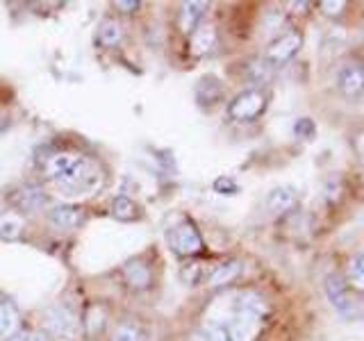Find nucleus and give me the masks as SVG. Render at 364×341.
Instances as JSON below:
<instances>
[{
  "label": "nucleus",
  "instance_id": "20e7f679",
  "mask_svg": "<svg viewBox=\"0 0 364 341\" xmlns=\"http://www.w3.org/2000/svg\"><path fill=\"white\" fill-rule=\"evenodd\" d=\"M166 239H168L171 250L180 257H193V255L203 253V248H205L198 225L191 219H182L178 225L171 227Z\"/></svg>",
  "mask_w": 364,
  "mask_h": 341
},
{
  "label": "nucleus",
  "instance_id": "1a4fd4ad",
  "mask_svg": "<svg viewBox=\"0 0 364 341\" xmlns=\"http://www.w3.org/2000/svg\"><path fill=\"white\" fill-rule=\"evenodd\" d=\"M82 155L80 153H71V151H62V153H55L46 159L43 164V178L50 180V182H57L66 178L71 170H75L80 164H82Z\"/></svg>",
  "mask_w": 364,
  "mask_h": 341
},
{
  "label": "nucleus",
  "instance_id": "0eeeda50",
  "mask_svg": "<svg viewBox=\"0 0 364 341\" xmlns=\"http://www.w3.org/2000/svg\"><path fill=\"white\" fill-rule=\"evenodd\" d=\"M46 328L48 332L62 341H73L80 335V321L77 316L64 305H55L46 312Z\"/></svg>",
  "mask_w": 364,
  "mask_h": 341
},
{
  "label": "nucleus",
  "instance_id": "a878e982",
  "mask_svg": "<svg viewBox=\"0 0 364 341\" xmlns=\"http://www.w3.org/2000/svg\"><path fill=\"white\" fill-rule=\"evenodd\" d=\"M321 193H323V198H326L328 202H337V200L341 198V193H344V187H341V180H339L337 175L326 178V180H323V189H321Z\"/></svg>",
  "mask_w": 364,
  "mask_h": 341
},
{
  "label": "nucleus",
  "instance_id": "4468645a",
  "mask_svg": "<svg viewBox=\"0 0 364 341\" xmlns=\"http://www.w3.org/2000/svg\"><path fill=\"white\" fill-rule=\"evenodd\" d=\"M48 221L62 230H75L85 223V212L75 205H55L48 210Z\"/></svg>",
  "mask_w": 364,
  "mask_h": 341
},
{
  "label": "nucleus",
  "instance_id": "bb28decb",
  "mask_svg": "<svg viewBox=\"0 0 364 341\" xmlns=\"http://www.w3.org/2000/svg\"><path fill=\"white\" fill-rule=\"evenodd\" d=\"M212 189L219 193V196H237V193H239L237 180H232L230 175H219L212 182Z\"/></svg>",
  "mask_w": 364,
  "mask_h": 341
},
{
  "label": "nucleus",
  "instance_id": "c85d7f7f",
  "mask_svg": "<svg viewBox=\"0 0 364 341\" xmlns=\"http://www.w3.org/2000/svg\"><path fill=\"white\" fill-rule=\"evenodd\" d=\"M203 273H205L203 264L196 261V264H187L182 269V278H185V282H189V284H198L203 280Z\"/></svg>",
  "mask_w": 364,
  "mask_h": 341
},
{
  "label": "nucleus",
  "instance_id": "f8f14e48",
  "mask_svg": "<svg viewBox=\"0 0 364 341\" xmlns=\"http://www.w3.org/2000/svg\"><path fill=\"white\" fill-rule=\"evenodd\" d=\"M223 82L216 75H203L196 82V89H193V96H196L200 107H214L216 102L223 100Z\"/></svg>",
  "mask_w": 364,
  "mask_h": 341
},
{
  "label": "nucleus",
  "instance_id": "6ab92c4d",
  "mask_svg": "<svg viewBox=\"0 0 364 341\" xmlns=\"http://www.w3.org/2000/svg\"><path fill=\"white\" fill-rule=\"evenodd\" d=\"M112 216L119 221H136V216H139V207H136V202L128 196H117L112 200V207H109Z\"/></svg>",
  "mask_w": 364,
  "mask_h": 341
},
{
  "label": "nucleus",
  "instance_id": "cd10ccee",
  "mask_svg": "<svg viewBox=\"0 0 364 341\" xmlns=\"http://www.w3.org/2000/svg\"><path fill=\"white\" fill-rule=\"evenodd\" d=\"M348 144H350L353 155L358 157V162L364 164V125H362V128H358V130H353V132H350Z\"/></svg>",
  "mask_w": 364,
  "mask_h": 341
},
{
  "label": "nucleus",
  "instance_id": "9d476101",
  "mask_svg": "<svg viewBox=\"0 0 364 341\" xmlns=\"http://www.w3.org/2000/svg\"><path fill=\"white\" fill-rule=\"evenodd\" d=\"M244 273V261L242 259H225L208 276V287L212 289H223L235 284Z\"/></svg>",
  "mask_w": 364,
  "mask_h": 341
},
{
  "label": "nucleus",
  "instance_id": "9b49d317",
  "mask_svg": "<svg viewBox=\"0 0 364 341\" xmlns=\"http://www.w3.org/2000/svg\"><path fill=\"white\" fill-rule=\"evenodd\" d=\"M189 37H191L189 50H191L193 57L210 55L216 48V43H219V34H216V28L212 26V23H205V21L189 34Z\"/></svg>",
  "mask_w": 364,
  "mask_h": 341
},
{
  "label": "nucleus",
  "instance_id": "dca6fc26",
  "mask_svg": "<svg viewBox=\"0 0 364 341\" xmlns=\"http://www.w3.org/2000/svg\"><path fill=\"white\" fill-rule=\"evenodd\" d=\"M205 9H208V3H198V0H193V3H182L180 14H178L180 30L185 34H191L203 23Z\"/></svg>",
  "mask_w": 364,
  "mask_h": 341
},
{
  "label": "nucleus",
  "instance_id": "b1692460",
  "mask_svg": "<svg viewBox=\"0 0 364 341\" xmlns=\"http://www.w3.org/2000/svg\"><path fill=\"white\" fill-rule=\"evenodd\" d=\"M23 230V219L18 214H5L3 219H0V239L3 242H11V239H16Z\"/></svg>",
  "mask_w": 364,
  "mask_h": 341
},
{
  "label": "nucleus",
  "instance_id": "412c9836",
  "mask_svg": "<svg viewBox=\"0 0 364 341\" xmlns=\"http://www.w3.org/2000/svg\"><path fill=\"white\" fill-rule=\"evenodd\" d=\"M109 341H146V335H144V330L136 323L121 321V323L114 325L112 335H109Z\"/></svg>",
  "mask_w": 364,
  "mask_h": 341
},
{
  "label": "nucleus",
  "instance_id": "2f4dec72",
  "mask_svg": "<svg viewBox=\"0 0 364 341\" xmlns=\"http://www.w3.org/2000/svg\"><path fill=\"white\" fill-rule=\"evenodd\" d=\"M189 341H208V339H205V332H198V335H193Z\"/></svg>",
  "mask_w": 364,
  "mask_h": 341
},
{
  "label": "nucleus",
  "instance_id": "c756f323",
  "mask_svg": "<svg viewBox=\"0 0 364 341\" xmlns=\"http://www.w3.org/2000/svg\"><path fill=\"white\" fill-rule=\"evenodd\" d=\"M114 7L121 9L123 14H132V11H136L141 7L139 0H119V3H114Z\"/></svg>",
  "mask_w": 364,
  "mask_h": 341
},
{
  "label": "nucleus",
  "instance_id": "39448f33",
  "mask_svg": "<svg viewBox=\"0 0 364 341\" xmlns=\"http://www.w3.org/2000/svg\"><path fill=\"white\" fill-rule=\"evenodd\" d=\"M335 89L344 100H358L364 96V62L344 60L335 71Z\"/></svg>",
  "mask_w": 364,
  "mask_h": 341
},
{
  "label": "nucleus",
  "instance_id": "f03ea898",
  "mask_svg": "<svg viewBox=\"0 0 364 341\" xmlns=\"http://www.w3.org/2000/svg\"><path fill=\"white\" fill-rule=\"evenodd\" d=\"M269 107V96L262 87H248L228 102V119L235 123H253Z\"/></svg>",
  "mask_w": 364,
  "mask_h": 341
},
{
  "label": "nucleus",
  "instance_id": "393cba45",
  "mask_svg": "<svg viewBox=\"0 0 364 341\" xmlns=\"http://www.w3.org/2000/svg\"><path fill=\"white\" fill-rule=\"evenodd\" d=\"M291 130H294L296 139H301V141H314V136H316V123L312 119L303 117V119H299V121L294 123Z\"/></svg>",
  "mask_w": 364,
  "mask_h": 341
},
{
  "label": "nucleus",
  "instance_id": "4be33fe9",
  "mask_svg": "<svg viewBox=\"0 0 364 341\" xmlns=\"http://www.w3.org/2000/svg\"><path fill=\"white\" fill-rule=\"evenodd\" d=\"M314 7L318 9V14H321L323 18L335 21V23H339L348 11L346 0H321V3H316Z\"/></svg>",
  "mask_w": 364,
  "mask_h": 341
},
{
  "label": "nucleus",
  "instance_id": "aec40b11",
  "mask_svg": "<svg viewBox=\"0 0 364 341\" xmlns=\"http://www.w3.org/2000/svg\"><path fill=\"white\" fill-rule=\"evenodd\" d=\"M16 325H18V314L14 310V305L0 298V341L14 335Z\"/></svg>",
  "mask_w": 364,
  "mask_h": 341
},
{
  "label": "nucleus",
  "instance_id": "6e6552de",
  "mask_svg": "<svg viewBox=\"0 0 364 341\" xmlns=\"http://www.w3.org/2000/svg\"><path fill=\"white\" fill-rule=\"evenodd\" d=\"M296 205H299V191H296L291 185L273 187L264 198V210L269 212V216H273V219L289 214L291 210H296Z\"/></svg>",
  "mask_w": 364,
  "mask_h": 341
},
{
  "label": "nucleus",
  "instance_id": "f3484780",
  "mask_svg": "<svg viewBox=\"0 0 364 341\" xmlns=\"http://www.w3.org/2000/svg\"><path fill=\"white\" fill-rule=\"evenodd\" d=\"M348 284V289L353 293L364 296V253H355L350 255L346 261V271L341 273Z\"/></svg>",
  "mask_w": 364,
  "mask_h": 341
},
{
  "label": "nucleus",
  "instance_id": "ddd939ff",
  "mask_svg": "<svg viewBox=\"0 0 364 341\" xmlns=\"http://www.w3.org/2000/svg\"><path fill=\"white\" fill-rule=\"evenodd\" d=\"M232 312L264 318L269 314V303L264 296L257 291H239L232 301Z\"/></svg>",
  "mask_w": 364,
  "mask_h": 341
},
{
  "label": "nucleus",
  "instance_id": "423d86ee",
  "mask_svg": "<svg viewBox=\"0 0 364 341\" xmlns=\"http://www.w3.org/2000/svg\"><path fill=\"white\" fill-rule=\"evenodd\" d=\"M323 293L330 303V307L344 318H350L355 314V303H353V291L341 273H328L323 278Z\"/></svg>",
  "mask_w": 364,
  "mask_h": 341
},
{
  "label": "nucleus",
  "instance_id": "7c9ffc66",
  "mask_svg": "<svg viewBox=\"0 0 364 341\" xmlns=\"http://www.w3.org/2000/svg\"><path fill=\"white\" fill-rule=\"evenodd\" d=\"M26 341H53L48 335H43V332H34V335H30Z\"/></svg>",
  "mask_w": 364,
  "mask_h": 341
},
{
  "label": "nucleus",
  "instance_id": "2eb2a0df",
  "mask_svg": "<svg viewBox=\"0 0 364 341\" xmlns=\"http://www.w3.org/2000/svg\"><path fill=\"white\" fill-rule=\"evenodd\" d=\"M123 278L128 282V287L136 289V291H144L151 287L153 282V271L151 266L146 264L141 259H130L128 264L123 266Z\"/></svg>",
  "mask_w": 364,
  "mask_h": 341
},
{
  "label": "nucleus",
  "instance_id": "7ed1b4c3",
  "mask_svg": "<svg viewBox=\"0 0 364 341\" xmlns=\"http://www.w3.org/2000/svg\"><path fill=\"white\" fill-rule=\"evenodd\" d=\"M303 32L299 28H287L284 32H280L276 39H273L267 50H264V60L269 64V68H282L296 60V55L303 48Z\"/></svg>",
  "mask_w": 364,
  "mask_h": 341
},
{
  "label": "nucleus",
  "instance_id": "a211bd4d",
  "mask_svg": "<svg viewBox=\"0 0 364 341\" xmlns=\"http://www.w3.org/2000/svg\"><path fill=\"white\" fill-rule=\"evenodd\" d=\"M123 39V26L117 21V18H105L98 26V41L102 45H107V48H114V45H119Z\"/></svg>",
  "mask_w": 364,
  "mask_h": 341
},
{
  "label": "nucleus",
  "instance_id": "f257e3e1",
  "mask_svg": "<svg viewBox=\"0 0 364 341\" xmlns=\"http://www.w3.org/2000/svg\"><path fill=\"white\" fill-rule=\"evenodd\" d=\"M102 178L105 175L100 173V168L96 164H91L89 159H82V164L75 170H71L66 178L57 180L55 187L64 198H85L98 191V187L102 185Z\"/></svg>",
  "mask_w": 364,
  "mask_h": 341
},
{
  "label": "nucleus",
  "instance_id": "5701e85b",
  "mask_svg": "<svg viewBox=\"0 0 364 341\" xmlns=\"http://www.w3.org/2000/svg\"><path fill=\"white\" fill-rule=\"evenodd\" d=\"M271 73V68L264 60H250L244 68V77H246V82L248 85H253V87H259L262 82H267V77Z\"/></svg>",
  "mask_w": 364,
  "mask_h": 341
}]
</instances>
